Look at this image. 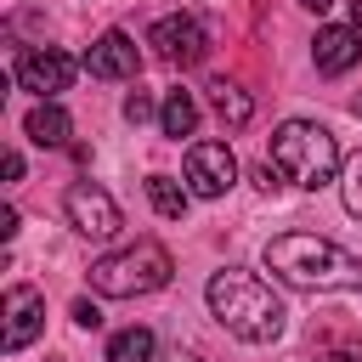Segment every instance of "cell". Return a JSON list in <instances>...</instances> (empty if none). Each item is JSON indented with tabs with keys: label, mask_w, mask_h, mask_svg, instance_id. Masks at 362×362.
Masks as SVG:
<instances>
[{
	"label": "cell",
	"mask_w": 362,
	"mask_h": 362,
	"mask_svg": "<svg viewBox=\"0 0 362 362\" xmlns=\"http://www.w3.org/2000/svg\"><path fill=\"white\" fill-rule=\"evenodd\" d=\"M328 362H362L356 351H328Z\"/></svg>",
	"instance_id": "obj_22"
},
{
	"label": "cell",
	"mask_w": 362,
	"mask_h": 362,
	"mask_svg": "<svg viewBox=\"0 0 362 362\" xmlns=\"http://www.w3.org/2000/svg\"><path fill=\"white\" fill-rule=\"evenodd\" d=\"M209 102H215V113H221L232 130H243V124L255 119V102H249L238 85H226V79H215V85H209Z\"/></svg>",
	"instance_id": "obj_15"
},
{
	"label": "cell",
	"mask_w": 362,
	"mask_h": 362,
	"mask_svg": "<svg viewBox=\"0 0 362 362\" xmlns=\"http://www.w3.org/2000/svg\"><path fill=\"white\" fill-rule=\"evenodd\" d=\"M170 362H204V356H181V351H175V356H170Z\"/></svg>",
	"instance_id": "obj_24"
},
{
	"label": "cell",
	"mask_w": 362,
	"mask_h": 362,
	"mask_svg": "<svg viewBox=\"0 0 362 362\" xmlns=\"http://www.w3.org/2000/svg\"><path fill=\"white\" fill-rule=\"evenodd\" d=\"M300 6H305V11H317V17H322V11H328V6H334V0H300Z\"/></svg>",
	"instance_id": "obj_21"
},
{
	"label": "cell",
	"mask_w": 362,
	"mask_h": 362,
	"mask_svg": "<svg viewBox=\"0 0 362 362\" xmlns=\"http://www.w3.org/2000/svg\"><path fill=\"white\" fill-rule=\"evenodd\" d=\"M158 124H164V136H192L198 130V102H192V90H170L164 96V107H158Z\"/></svg>",
	"instance_id": "obj_13"
},
{
	"label": "cell",
	"mask_w": 362,
	"mask_h": 362,
	"mask_svg": "<svg viewBox=\"0 0 362 362\" xmlns=\"http://www.w3.org/2000/svg\"><path fill=\"white\" fill-rule=\"evenodd\" d=\"M351 28L362 34V0H351Z\"/></svg>",
	"instance_id": "obj_23"
},
{
	"label": "cell",
	"mask_w": 362,
	"mask_h": 362,
	"mask_svg": "<svg viewBox=\"0 0 362 362\" xmlns=\"http://www.w3.org/2000/svg\"><path fill=\"white\" fill-rule=\"evenodd\" d=\"M153 345H158L153 328H141V322L136 328H119L107 339V362H153Z\"/></svg>",
	"instance_id": "obj_14"
},
{
	"label": "cell",
	"mask_w": 362,
	"mask_h": 362,
	"mask_svg": "<svg viewBox=\"0 0 362 362\" xmlns=\"http://www.w3.org/2000/svg\"><path fill=\"white\" fill-rule=\"evenodd\" d=\"M204 300H209V311L221 317V328L238 334L243 345H272V339L283 334V322H288V311H283V300L272 294V283L255 277V272H238V266L215 272L209 288H204Z\"/></svg>",
	"instance_id": "obj_2"
},
{
	"label": "cell",
	"mask_w": 362,
	"mask_h": 362,
	"mask_svg": "<svg viewBox=\"0 0 362 362\" xmlns=\"http://www.w3.org/2000/svg\"><path fill=\"white\" fill-rule=\"evenodd\" d=\"M74 322H79V328H102V311H96L90 300H79V305H74Z\"/></svg>",
	"instance_id": "obj_19"
},
{
	"label": "cell",
	"mask_w": 362,
	"mask_h": 362,
	"mask_svg": "<svg viewBox=\"0 0 362 362\" xmlns=\"http://www.w3.org/2000/svg\"><path fill=\"white\" fill-rule=\"evenodd\" d=\"M351 113H356V119H362V96H356V102H351Z\"/></svg>",
	"instance_id": "obj_25"
},
{
	"label": "cell",
	"mask_w": 362,
	"mask_h": 362,
	"mask_svg": "<svg viewBox=\"0 0 362 362\" xmlns=\"http://www.w3.org/2000/svg\"><path fill=\"white\" fill-rule=\"evenodd\" d=\"M11 74H17V85L23 90H34V96H45V102H57L68 85H74V74H79V62L68 57V51H57V45H45V51H17V62H11Z\"/></svg>",
	"instance_id": "obj_5"
},
{
	"label": "cell",
	"mask_w": 362,
	"mask_h": 362,
	"mask_svg": "<svg viewBox=\"0 0 362 362\" xmlns=\"http://www.w3.org/2000/svg\"><path fill=\"white\" fill-rule=\"evenodd\" d=\"M0 238H17V209H11V204L0 209Z\"/></svg>",
	"instance_id": "obj_20"
},
{
	"label": "cell",
	"mask_w": 362,
	"mask_h": 362,
	"mask_svg": "<svg viewBox=\"0 0 362 362\" xmlns=\"http://www.w3.org/2000/svg\"><path fill=\"white\" fill-rule=\"evenodd\" d=\"M272 170H277L288 187L317 192V187H328L345 164H339V147H334V136H328L322 124H311V119H283L277 136H272Z\"/></svg>",
	"instance_id": "obj_3"
},
{
	"label": "cell",
	"mask_w": 362,
	"mask_h": 362,
	"mask_svg": "<svg viewBox=\"0 0 362 362\" xmlns=\"http://www.w3.org/2000/svg\"><path fill=\"white\" fill-rule=\"evenodd\" d=\"M62 209H68V226L79 232V238H113L119 226H124V215H119V204L102 192V187H90V181H74L68 192H62Z\"/></svg>",
	"instance_id": "obj_6"
},
{
	"label": "cell",
	"mask_w": 362,
	"mask_h": 362,
	"mask_svg": "<svg viewBox=\"0 0 362 362\" xmlns=\"http://www.w3.org/2000/svg\"><path fill=\"white\" fill-rule=\"evenodd\" d=\"M124 119H130V124H141V119H153V96H141V90H130V96H124Z\"/></svg>",
	"instance_id": "obj_18"
},
{
	"label": "cell",
	"mask_w": 362,
	"mask_h": 362,
	"mask_svg": "<svg viewBox=\"0 0 362 362\" xmlns=\"http://www.w3.org/2000/svg\"><path fill=\"white\" fill-rule=\"evenodd\" d=\"M147 198H153V209H158L164 221H181V215H187V192H181V181H170V175H147Z\"/></svg>",
	"instance_id": "obj_16"
},
{
	"label": "cell",
	"mask_w": 362,
	"mask_h": 362,
	"mask_svg": "<svg viewBox=\"0 0 362 362\" xmlns=\"http://www.w3.org/2000/svg\"><path fill=\"white\" fill-rule=\"evenodd\" d=\"M339 192H345V209L362 221V153L345 158V170H339Z\"/></svg>",
	"instance_id": "obj_17"
},
{
	"label": "cell",
	"mask_w": 362,
	"mask_h": 362,
	"mask_svg": "<svg viewBox=\"0 0 362 362\" xmlns=\"http://www.w3.org/2000/svg\"><path fill=\"white\" fill-rule=\"evenodd\" d=\"M232 181H238V158L226 141H192L187 147V187L198 198H221V192H232Z\"/></svg>",
	"instance_id": "obj_7"
},
{
	"label": "cell",
	"mask_w": 362,
	"mask_h": 362,
	"mask_svg": "<svg viewBox=\"0 0 362 362\" xmlns=\"http://www.w3.org/2000/svg\"><path fill=\"white\" fill-rule=\"evenodd\" d=\"M147 45H153L164 62H175V68H192V62H204V51H209V40H204L198 17H187V11L158 17V23H153V34H147Z\"/></svg>",
	"instance_id": "obj_8"
},
{
	"label": "cell",
	"mask_w": 362,
	"mask_h": 362,
	"mask_svg": "<svg viewBox=\"0 0 362 362\" xmlns=\"http://www.w3.org/2000/svg\"><path fill=\"white\" fill-rule=\"evenodd\" d=\"M311 57H317V74H345V68H356V57H362V34H356V28H317Z\"/></svg>",
	"instance_id": "obj_11"
},
{
	"label": "cell",
	"mask_w": 362,
	"mask_h": 362,
	"mask_svg": "<svg viewBox=\"0 0 362 362\" xmlns=\"http://www.w3.org/2000/svg\"><path fill=\"white\" fill-rule=\"evenodd\" d=\"M85 68H90V79H136L141 51H136V40H130L124 28H107V34H96V40H90Z\"/></svg>",
	"instance_id": "obj_9"
},
{
	"label": "cell",
	"mask_w": 362,
	"mask_h": 362,
	"mask_svg": "<svg viewBox=\"0 0 362 362\" xmlns=\"http://www.w3.org/2000/svg\"><path fill=\"white\" fill-rule=\"evenodd\" d=\"M266 266L288 283V288H305V294H345V288H362V260L317 232H283L266 243Z\"/></svg>",
	"instance_id": "obj_1"
},
{
	"label": "cell",
	"mask_w": 362,
	"mask_h": 362,
	"mask_svg": "<svg viewBox=\"0 0 362 362\" xmlns=\"http://www.w3.org/2000/svg\"><path fill=\"white\" fill-rule=\"evenodd\" d=\"M170 272H175L170 249H164L158 238H136L130 249L102 255V260L90 266V288H96V294H107V300H136V294L164 288V283H170Z\"/></svg>",
	"instance_id": "obj_4"
},
{
	"label": "cell",
	"mask_w": 362,
	"mask_h": 362,
	"mask_svg": "<svg viewBox=\"0 0 362 362\" xmlns=\"http://www.w3.org/2000/svg\"><path fill=\"white\" fill-rule=\"evenodd\" d=\"M23 130H28V141H34V147H68V136H74V119H68L57 102H40V107L23 119Z\"/></svg>",
	"instance_id": "obj_12"
},
{
	"label": "cell",
	"mask_w": 362,
	"mask_h": 362,
	"mask_svg": "<svg viewBox=\"0 0 362 362\" xmlns=\"http://www.w3.org/2000/svg\"><path fill=\"white\" fill-rule=\"evenodd\" d=\"M40 328H45V300H40V288H28V283L6 288V351H23Z\"/></svg>",
	"instance_id": "obj_10"
}]
</instances>
